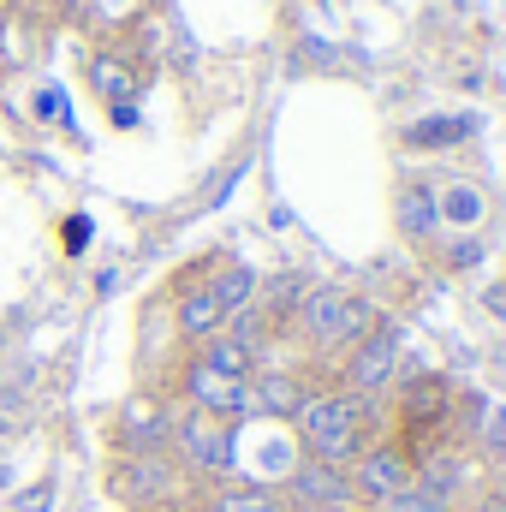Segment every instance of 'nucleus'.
<instances>
[{
    "mask_svg": "<svg viewBox=\"0 0 506 512\" xmlns=\"http://www.w3.org/2000/svg\"><path fill=\"white\" fill-rule=\"evenodd\" d=\"M292 423H298L304 459L352 471V459L370 447L376 411H370V399H358V393H346V387H322V393H310V399L298 405V417H292Z\"/></svg>",
    "mask_w": 506,
    "mask_h": 512,
    "instance_id": "f257e3e1",
    "label": "nucleus"
},
{
    "mask_svg": "<svg viewBox=\"0 0 506 512\" xmlns=\"http://www.w3.org/2000/svg\"><path fill=\"white\" fill-rule=\"evenodd\" d=\"M167 459L179 471H191L197 483H221L233 477V459H239V429L209 417V411H173V435H167Z\"/></svg>",
    "mask_w": 506,
    "mask_h": 512,
    "instance_id": "f03ea898",
    "label": "nucleus"
},
{
    "mask_svg": "<svg viewBox=\"0 0 506 512\" xmlns=\"http://www.w3.org/2000/svg\"><path fill=\"white\" fill-rule=\"evenodd\" d=\"M298 328H304L310 346L340 352V346H358V340L376 328V304L358 298V292L322 286V292H304V304H298Z\"/></svg>",
    "mask_w": 506,
    "mask_h": 512,
    "instance_id": "7ed1b4c3",
    "label": "nucleus"
},
{
    "mask_svg": "<svg viewBox=\"0 0 506 512\" xmlns=\"http://www.w3.org/2000/svg\"><path fill=\"white\" fill-rule=\"evenodd\" d=\"M114 501H126V512H149V507H173L179 489V465L167 453H120L114 477H108Z\"/></svg>",
    "mask_w": 506,
    "mask_h": 512,
    "instance_id": "20e7f679",
    "label": "nucleus"
},
{
    "mask_svg": "<svg viewBox=\"0 0 506 512\" xmlns=\"http://www.w3.org/2000/svg\"><path fill=\"white\" fill-rule=\"evenodd\" d=\"M292 512H340V507H364L358 489H352V471L340 465H316L304 459L292 477H286V495H280Z\"/></svg>",
    "mask_w": 506,
    "mask_h": 512,
    "instance_id": "39448f33",
    "label": "nucleus"
},
{
    "mask_svg": "<svg viewBox=\"0 0 506 512\" xmlns=\"http://www.w3.org/2000/svg\"><path fill=\"white\" fill-rule=\"evenodd\" d=\"M167 435H173V405L167 399L137 393V399L120 405V423H114L120 453H167Z\"/></svg>",
    "mask_w": 506,
    "mask_h": 512,
    "instance_id": "423d86ee",
    "label": "nucleus"
},
{
    "mask_svg": "<svg viewBox=\"0 0 506 512\" xmlns=\"http://www.w3.org/2000/svg\"><path fill=\"white\" fill-rule=\"evenodd\" d=\"M411 459L399 453V447H364L358 459H352V489H358V501L364 507H381V501H393L399 489H411Z\"/></svg>",
    "mask_w": 506,
    "mask_h": 512,
    "instance_id": "0eeeda50",
    "label": "nucleus"
},
{
    "mask_svg": "<svg viewBox=\"0 0 506 512\" xmlns=\"http://www.w3.org/2000/svg\"><path fill=\"white\" fill-rule=\"evenodd\" d=\"M179 393H185V405H191V411H209V417H221V423L245 417V382H233V376L209 370L203 358H191V364L179 370Z\"/></svg>",
    "mask_w": 506,
    "mask_h": 512,
    "instance_id": "6e6552de",
    "label": "nucleus"
},
{
    "mask_svg": "<svg viewBox=\"0 0 506 512\" xmlns=\"http://www.w3.org/2000/svg\"><path fill=\"white\" fill-rule=\"evenodd\" d=\"M393 364H399V340H393V328H370V334L352 346V358H346V393H358V399L381 393L387 376H393Z\"/></svg>",
    "mask_w": 506,
    "mask_h": 512,
    "instance_id": "1a4fd4ad",
    "label": "nucleus"
},
{
    "mask_svg": "<svg viewBox=\"0 0 506 512\" xmlns=\"http://www.w3.org/2000/svg\"><path fill=\"white\" fill-rule=\"evenodd\" d=\"M304 399H310V387L286 370H256L245 382V411H262V417H298Z\"/></svg>",
    "mask_w": 506,
    "mask_h": 512,
    "instance_id": "9d476101",
    "label": "nucleus"
},
{
    "mask_svg": "<svg viewBox=\"0 0 506 512\" xmlns=\"http://www.w3.org/2000/svg\"><path fill=\"white\" fill-rule=\"evenodd\" d=\"M173 322H179V340L203 346V340H215V334L227 328V310H221V298H215V292H209V280H203V286H185V292H179Z\"/></svg>",
    "mask_w": 506,
    "mask_h": 512,
    "instance_id": "9b49d317",
    "label": "nucleus"
},
{
    "mask_svg": "<svg viewBox=\"0 0 506 512\" xmlns=\"http://www.w3.org/2000/svg\"><path fill=\"white\" fill-rule=\"evenodd\" d=\"M90 90H96L108 108H131V96H137V66H131L126 54H114V48L90 54Z\"/></svg>",
    "mask_w": 506,
    "mask_h": 512,
    "instance_id": "f8f14e48",
    "label": "nucleus"
},
{
    "mask_svg": "<svg viewBox=\"0 0 506 512\" xmlns=\"http://www.w3.org/2000/svg\"><path fill=\"white\" fill-rule=\"evenodd\" d=\"M197 358L209 364V370H221V376H233V382H251L256 376V346L251 340H239V334H215V340H203L197 346Z\"/></svg>",
    "mask_w": 506,
    "mask_h": 512,
    "instance_id": "ddd939ff",
    "label": "nucleus"
},
{
    "mask_svg": "<svg viewBox=\"0 0 506 512\" xmlns=\"http://www.w3.org/2000/svg\"><path fill=\"white\" fill-rule=\"evenodd\" d=\"M209 512H292V507L274 489H262V483H215Z\"/></svg>",
    "mask_w": 506,
    "mask_h": 512,
    "instance_id": "4468645a",
    "label": "nucleus"
},
{
    "mask_svg": "<svg viewBox=\"0 0 506 512\" xmlns=\"http://www.w3.org/2000/svg\"><path fill=\"white\" fill-rule=\"evenodd\" d=\"M209 292L221 298L227 316H239V310H251V298H256V274L245 262H221V268L209 274Z\"/></svg>",
    "mask_w": 506,
    "mask_h": 512,
    "instance_id": "2eb2a0df",
    "label": "nucleus"
},
{
    "mask_svg": "<svg viewBox=\"0 0 506 512\" xmlns=\"http://www.w3.org/2000/svg\"><path fill=\"white\" fill-rule=\"evenodd\" d=\"M441 411H447V382L423 376V382L405 387V423H411V429H429V423H441Z\"/></svg>",
    "mask_w": 506,
    "mask_h": 512,
    "instance_id": "dca6fc26",
    "label": "nucleus"
},
{
    "mask_svg": "<svg viewBox=\"0 0 506 512\" xmlns=\"http://www.w3.org/2000/svg\"><path fill=\"white\" fill-rule=\"evenodd\" d=\"M477 447H483L495 465H506V411L483 405V429H477Z\"/></svg>",
    "mask_w": 506,
    "mask_h": 512,
    "instance_id": "f3484780",
    "label": "nucleus"
},
{
    "mask_svg": "<svg viewBox=\"0 0 506 512\" xmlns=\"http://www.w3.org/2000/svg\"><path fill=\"white\" fill-rule=\"evenodd\" d=\"M471 120H429V126H411L405 137L417 143V149H441V143H453V137H465Z\"/></svg>",
    "mask_w": 506,
    "mask_h": 512,
    "instance_id": "a211bd4d",
    "label": "nucleus"
},
{
    "mask_svg": "<svg viewBox=\"0 0 506 512\" xmlns=\"http://www.w3.org/2000/svg\"><path fill=\"white\" fill-rule=\"evenodd\" d=\"M376 512H447V501H441V495H429L423 483H411V489H399L393 501H381Z\"/></svg>",
    "mask_w": 506,
    "mask_h": 512,
    "instance_id": "6ab92c4d",
    "label": "nucleus"
},
{
    "mask_svg": "<svg viewBox=\"0 0 506 512\" xmlns=\"http://www.w3.org/2000/svg\"><path fill=\"white\" fill-rule=\"evenodd\" d=\"M399 221H405V233H429L435 227V203L423 191H405L399 197Z\"/></svg>",
    "mask_w": 506,
    "mask_h": 512,
    "instance_id": "aec40b11",
    "label": "nucleus"
},
{
    "mask_svg": "<svg viewBox=\"0 0 506 512\" xmlns=\"http://www.w3.org/2000/svg\"><path fill=\"white\" fill-rule=\"evenodd\" d=\"M48 495H54V489H48V483H42V489H36V495H30V501H24V495H18V512H48Z\"/></svg>",
    "mask_w": 506,
    "mask_h": 512,
    "instance_id": "412c9836",
    "label": "nucleus"
},
{
    "mask_svg": "<svg viewBox=\"0 0 506 512\" xmlns=\"http://www.w3.org/2000/svg\"><path fill=\"white\" fill-rule=\"evenodd\" d=\"M179 512H209V501H185Z\"/></svg>",
    "mask_w": 506,
    "mask_h": 512,
    "instance_id": "4be33fe9",
    "label": "nucleus"
},
{
    "mask_svg": "<svg viewBox=\"0 0 506 512\" xmlns=\"http://www.w3.org/2000/svg\"><path fill=\"white\" fill-rule=\"evenodd\" d=\"M447 512H489V507H447Z\"/></svg>",
    "mask_w": 506,
    "mask_h": 512,
    "instance_id": "5701e85b",
    "label": "nucleus"
},
{
    "mask_svg": "<svg viewBox=\"0 0 506 512\" xmlns=\"http://www.w3.org/2000/svg\"><path fill=\"white\" fill-rule=\"evenodd\" d=\"M48 6H78V0H48Z\"/></svg>",
    "mask_w": 506,
    "mask_h": 512,
    "instance_id": "b1692460",
    "label": "nucleus"
}]
</instances>
